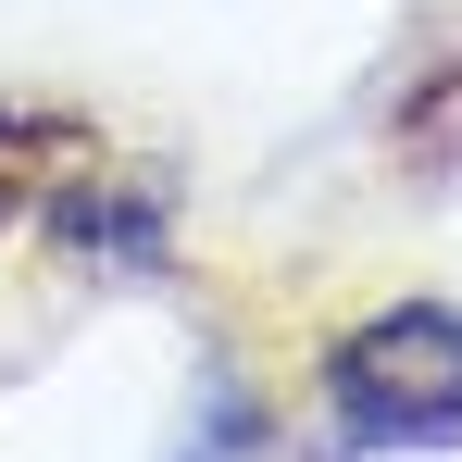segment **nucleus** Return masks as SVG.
I'll use <instances>...</instances> for the list:
<instances>
[{"label": "nucleus", "instance_id": "nucleus-2", "mask_svg": "<svg viewBox=\"0 0 462 462\" xmlns=\"http://www.w3.org/2000/svg\"><path fill=\"white\" fill-rule=\"evenodd\" d=\"M0 213H13V188H0Z\"/></svg>", "mask_w": 462, "mask_h": 462}, {"label": "nucleus", "instance_id": "nucleus-1", "mask_svg": "<svg viewBox=\"0 0 462 462\" xmlns=\"http://www.w3.org/2000/svg\"><path fill=\"white\" fill-rule=\"evenodd\" d=\"M325 400L350 412V438L375 450H412V438H450L462 425V312L400 300L375 325H350L325 350Z\"/></svg>", "mask_w": 462, "mask_h": 462}]
</instances>
